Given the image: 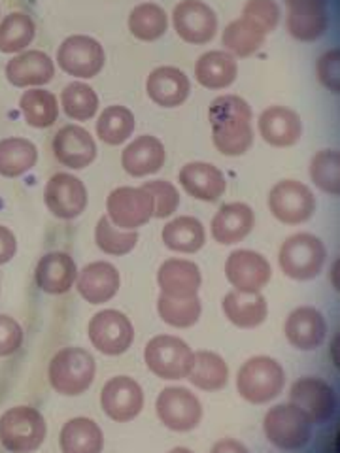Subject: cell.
Returning <instances> with one entry per match:
<instances>
[{
	"mask_svg": "<svg viewBox=\"0 0 340 453\" xmlns=\"http://www.w3.org/2000/svg\"><path fill=\"white\" fill-rule=\"evenodd\" d=\"M195 353L182 338L173 334L153 336L146 344L144 361L150 371L163 380L188 378Z\"/></svg>",
	"mask_w": 340,
	"mask_h": 453,
	"instance_id": "6",
	"label": "cell"
},
{
	"mask_svg": "<svg viewBox=\"0 0 340 453\" xmlns=\"http://www.w3.org/2000/svg\"><path fill=\"white\" fill-rule=\"evenodd\" d=\"M166 159L163 142L158 136L142 134L135 138L121 153V166L133 178L158 174Z\"/></svg>",
	"mask_w": 340,
	"mask_h": 453,
	"instance_id": "24",
	"label": "cell"
},
{
	"mask_svg": "<svg viewBox=\"0 0 340 453\" xmlns=\"http://www.w3.org/2000/svg\"><path fill=\"white\" fill-rule=\"evenodd\" d=\"M19 108L27 125L35 127V129H48L59 118L57 96L44 88L27 89L19 98Z\"/></svg>",
	"mask_w": 340,
	"mask_h": 453,
	"instance_id": "36",
	"label": "cell"
},
{
	"mask_svg": "<svg viewBox=\"0 0 340 453\" xmlns=\"http://www.w3.org/2000/svg\"><path fill=\"white\" fill-rule=\"evenodd\" d=\"M180 186L197 201L216 203L227 189L221 170L210 163L195 161L183 165L180 170Z\"/></svg>",
	"mask_w": 340,
	"mask_h": 453,
	"instance_id": "25",
	"label": "cell"
},
{
	"mask_svg": "<svg viewBox=\"0 0 340 453\" xmlns=\"http://www.w3.org/2000/svg\"><path fill=\"white\" fill-rule=\"evenodd\" d=\"M268 210L286 225H299L308 221L316 211V196L297 180H282L268 193Z\"/></svg>",
	"mask_w": 340,
	"mask_h": 453,
	"instance_id": "9",
	"label": "cell"
},
{
	"mask_svg": "<svg viewBox=\"0 0 340 453\" xmlns=\"http://www.w3.org/2000/svg\"><path fill=\"white\" fill-rule=\"evenodd\" d=\"M291 404H295L308 418V421L323 423L333 418L336 408V396L333 388L320 378L305 376L291 386L290 391Z\"/></svg>",
	"mask_w": 340,
	"mask_h": 453,
	"instance_id": "16",
	"label": "cell"
},
{
	"mask_svg": "<svg viewBox=\"0 0 340 453\" xmlns=\"http://www.w3.org/2000/svg\"><path fill=\"white\" fill-rule=\"evenodd\" d=\"M104 48L88 35H73L61 42L57 50V65L65 74L80 80H91L104 68Z\"/></svg>",
	"mask_w": 340,
	"mask_h": 453,
	"instance_id": "8",
	"label": "cell"
},
{
	"mask_svg": "<svg viewBox=\"0 0 340 453\" xmlns=\"http://www.w3.org/2000/svg\"><path fill=\"white\" fill-rule=\"evenodd\" d=\"M223 311L227 319L238 329H255L267 319V301L259 291H229L223 299Z\"/></svg>",
	"mask_w": 340,
	"mask_h": 453,
	"instance_id": "31",
	"label": "cell"
},
{
	"mask_svg": "<svg viewBox=\"0 0 340 453\" xmlns=\"http://www.w3.org/2000/svg\"><path fill=\"white\" fill-rule=\"evenodd\" d=\"M340 53L336 48L325 51L318 63H316V74L320 83L323 85L325 89L331 91V93H338L340 89Z\"/></svg>",
	"mask_w": 340,
	"mask_h": 453,
	"instance_id": "47",
	"label": "cell"
},
{
	"mask_svg": "<svg viewBox=\"0 0 340 453\" xmlns=\"http://www.w3.org/2000/svg\"><path fill=\"white\" fill-rule=\"evenodd\" d=\"M206 242L205 225L197 218L182 216L163 226V244L178 253H197Z\"/></svg>",
	"mask_w": 340,
	"mask_h": 453,
	"instance_id": "34",
	"label": "cell"
},
{
	"mask_svg": "<svg viewBox=\"0 0 340 453\" xmlns=\"http://www.w3.org/2000/svg\"><path fill=\"white\" fill-rule=\"evenodd\" d=\"M97 372L95 359L83 348H63L50 363L51 388L66 396H76L89 389Z\"/></svg>",
	"mask_w": 340,
	"mask_h": 453,
	"instance_id": "4",
	"label": "cell"
},
{
	"mask_svg": "<svg viewBox=\"0 0 340 453\" xmlns=\"http://www.w3.org/2000/svg\"><path fill=\"white\" fill-rule=\"evenodd\" d=\"M51 148L55 159L73 170L88 168L97 159L95 138L80 125L61 127L53 136Z\"/></svg>",
	"mask_w": 340,
	"mask_h": 453,
	"instance_id": "20",
	"label": "cell"
},
{
	"mask_svg": "<svg viewBox=\"0 0 340 453\" xmlns=\"http://www.w3.org/2000/svg\"><path fill=\"white\" fill-rule=\"evenodd\" d=\"M101 408L112 421H133L144 408V391L129 376L110 378L101 391Z\"/></svg>",
	"mask_w": 340,
	"mask_h": 453,
	"instance_id": "17",
	"label": "cell"
},
{
	"mask_svg": "<svg viewBox=\"0 0 340 453\" xmlns=\"http://www.w3.org/2000/svg\"><path fill=\"white\" fill-rule=\"evenodd\" d=\"M288 342L301 349L312 351L323 344L325 334H328V323L321 316V311L312 306H301L293 310L283 325Z\"/></svg>",
	"mask_w": 340,
	"mask_h": 453,
	"instance_id": "23",
	"label": "cell"
},
{
	"mask_svg": "<svg viewBox=\"0 0 340 453\" xmlns=\"http://www.w3.org/2000/svg\"><path fill=\"white\" fill-rule=\"evenodd\" d=\"M310 178L323 193L340 191V157L336 150H321L310 161Z\"/></svg>",
	"mask_w": 340,
	"mask_h": 453,
	"instance_id": "44",
	"label": "cell"
},
{
	"mask_svg": "<svg viewBox=\"0 0 340 453\" xmlns=\"http://www.w3.org/2000/svg\"><path fill=\"white\" fill-rule=\"evenodd\" d=\"M150 191L153 198V218L166 219L174 214L180 206V193L166 180H153L142 186Z\"/></svg>",
	"mask_w": 340,
	"mask_h": 453,
	"instance_id": "45",
	"label": "cell"
},
{
	"mask_svg": "<svg viewBox=\"0 0 340 453\" xmlns=\"http://www.w3.org/2000/svg\"><path fill=\"white\" fill-rule=\"evenodd\" d=\"M189 381L203 391H220L229 380V368L221 356L214 351H197L189 372Z\"/></svg>",
	"mask_w": 340,
	"mask_h": 453,
	"instance_id": "37",
	"label": "cell"
},
{
	"mask_svg": "<svg viewBox=\"0 0 340 453\" xmlns=\"http://www.w3.org/2000/svg\"><path fill=\"white\" fill-rule=\"evenodd\" d=\"M158 416L166 429L174 433L193 431L203 419V406L186 388H165L155 403Z\"/></svg>",
	"mask_w": 340,
	"mask_h": 453,
	"instance_id": "13",
	"label": "cell"
},
{
	"mask_svg": "<svg viewBox=\"0 0 340 453\" xmlns=\"http://www.w3.org/2000/svg\"><path fill=\"white\" fill-rule=\"evenodd\" d=\"M36 25L25 12H12L0 21V53L16 55L33 44Z\"/></svg>",
	"mask_w": 340,
	"mask_h": 453,
	"instance_id": "38",
	"label": "cell"
},
{
	"mask_svg": "<svg viewBox=\"0 0 340 453\" xmlns=\"http://www.w3.org/2000/svg\"><path fill=\"white\" fill-rule=\"evenodd\" d=\"M238 76L236 57L225 50H212L203 53L195 63V80L205 89L221 91L231 88Z\"/></svg>",
	"mask_w": 340,
	"mask_h": 453,
	"instance_id": "29",
	"label": "cell"
},
{
	"mask_svg": "<svg viewBox=\"0 0 340 453\" xmlns=\"http://www.w3.org/2000/svg\"><path fill=\"white\" fill-rule=\"evenodd\" d=\"M146 93L153 104L161 108H178L191 95V81L176 66L153 68L146 80Z\"/></svg>",
	"mask_w": 340,
	"mask_h": 453,
	"instance_id": "22",
	"label": "cell"
},
{
	"mask_svg": "<svg viewBox=\"0 0 340 453\" xmlns=\"http://www.w3.org/2000/svg\"><path fill=\"white\" fill-rule=\"evenodd\" d=\"M286 384V374L278 361L267 356L248 359L236 374V389L244 401L251 404H267L274 401Z\"/></svg>",
	"mask_w": 340,
	"mask_h": 453,
	"instance_id": "2",
	"label": "cell"
},
{
	"mask_svg": "<svg viewBox=\"0 0 340 453\" xmlns=\"http://www.w3.org/2000/svg\"><path fill=\"white\" fill-rule=\"evenodd\" d=\"M78 278L74 259L65 251H51L38 261L36 283L48 295H65L73 289Z\"/></svg>",
	"mask_w": 340,
	"mask_h": 453,
	"instance_id": "28",
	"label": "cell"
},
{
	"mask_svg": "<svg viewBox=\"0 0 340 453\" xmlns=\"http://www.w3.org/2000/svg\"><path fill=\"white\" fill-rule=\"evenodd\" d=\"M135 133V113L121 104L103 110L97 119V136L108 146H121Z\"/></svg>",
	"mask_w": 340,
	"mask_h": 453,
	"instance_id": "39",
	"label": "cell"
},
{
	"mask_svg": "<svg viewBox=\"0 0 340 453\" xmlns=\"http://www.w3.org/2000/svg\"><path fill=\"white\" fill-rule=\"evenodd\" d=\"M23 344L21 325L10 318L0 314V357L13 356Z\"/></svg>",
	"mask_w": 340,
	"mask_h": 453,
	"instance_id": "48",
	"label": "cell"
},
{
	"mask_svg": "<svg viewBox=\"0 0 340 453\" xmlns=\"http://www.w3.org/2000/svg\"><path fill=\"white\" fill-rule=\"evenodd\" d=\"M4 74L13 88H44L55 76V63L44 51L25 50L13 55L6 63Z\"/></svg>",
	"mask_w": 340,
	"mask_h": 453,
	"instance_id": "19",
	"label": "cell"
},
{
	"mask_svg": "<svg viewBox=\"0 0 340 453\" xmlns=\"http://www.w3.org/2000/svg\"><path fill=\"white\" fill-rule=\"evenodd\" d=\"M38 161V150L31 140L12 136L0 140V176L19 178Z\"/></svg>",
	"mask_w": 340,
	"mask_h": 453,
	"instance_id": "35",
	"label": "cell"
},
{
	"mask_svg": "<svg viewBox=\"0 0 340 453\" xmlns=\"http://www.w3.org/2000/svg\"><path fill=\"white\" fill-rule=\"evenodd\" d=\"M61 106L70 119L88 121L97 116L98 95L91 85L83 81H73L61 93Z\"/></svg>",
	"mask_w": 340,
	"mask_h": 453,
	"instance_id": "41",
	"label": "cell"
},
{
	"mask_svg": "<svg viewBox=\"0 0 340 453\" xmlns=\"http://www.w3.org/2000/svg\"><path fill=\"white\" fill-rule=\"evenodd\" d=\"M325 246L321 240L310 233H297L283 240L278 253L282 273L297 281L314 280L325 265Z\"/></svg>",
	"mask_w": 340,
	"mask_h": 453,
	"instance_id": "5",
	"label": "cell"
},
{
	"mask_svg": "<svg viewBox=\"0 0 340 453\" xmlns=\"http://www.w3.org/2000/svg\"><path fill=\"white\" fill-rule=\"evenodd\" d=\"M59 444L63 453H103L104 436L93 419L74 418L63 425Z\"/></svg>",
	"mask_w": 340,
	"mask_h": 453,
	"instance_id": "32",
	"label": "cell"
},
{
	"mask_svg": "<svg viewBox=\"0 0 340 453\" xmlns=\"http://www.w3.org/2000/svg\"><path fill=\"white\" fill-rule=\"evenodd\" d=\"M168 453H193V451L188 449V448H174V449H170Z\"/></svg>",
	"mask_w": 340,
	"mask_h": 453,
	"instance_id": "51",
	"label": "cell"
},
{
	"mask_svg": "<svg viewBox=\"0 0 340 453\" xmlns=\"http://www.w3.org/2000/svg\"><path fill=\"white\" fill-rule=\"evenodd\" d=\"M201 301L198 296L193 295L189 299H173V296L161 295L158 301V311L159 318L170 325V327L188 329L201 318Z\"/></svg>",
	"mask_w": 340,
	"mask_h": 453,
	"instance_id": "42",
	"label": "cell"
},
{
	"mask_svg": "<svg viewBox=\"0 0 340 453\" xmlns=\"http://www.w3.org/2000/svg\"><path fill=\"white\" fill-rule=\"evenodd\" d=\"M46 419L36 408L13 406L0 416V444L12 453H33L46 441Z\"/></svg>",
	"mask_w": 340,
	"mask_h": 453,
	"instance_id": "3",
	"label": "cell"
},
{
	"mask_svg": "<svg viewBox=\"0 0 340 453\" xmlns=\"http://www.w3.org/2000/svg\"><path fill=\"white\" fill-rule=\"evenodd\" d=\"M129 31L140 42H158L168 28L166 12L155 3H142L129 13Z\"/></svg>",
	"mask_w": 340,
	"mask_h": 453,
	"instance_id": "40",
	"label": "cell"
},
{
	"mask_svg": "<svg viewBox=\"0 0 340 453\" xmlns=\"http://www.w3.org/2000/svg\"><path fill=\"white\" fill-rule=\"evenodd\" d=\"M286 27L299 42L321 38L329 27V0H283Z\"/></svg>",
	"mask_w": 340,
	"mask_h": 453,
	"instance_id": "15",
	"label": "cell"
},
{
	"mask_svg": "<svg viewBox=\"0 0 340 453\" xmlns=\"http://www.w3.org/2000/svg\"><path fill=\"white\" fill-rule=\"evenodd\" d=\"M201 271L186 259H166L158 271V286L161 295L173 299H189L201 288Z\"/></svg>",
	"mask_w": 340,
	"mask_h": 453,
	"instance_id": "30",
	"label": "cell"
},
{
	"mask_svg": "<svg viewBox=\"0 0 340 453\" xmlns=\"http://www.w3.org/2000/svg\"><path fill=\"white\" fill-rule=\"evenodd\" d=\"M267 441L278 449H301L312 436V423L295 404H276L263 419Z\"/></svg>",
	"mask_w": 340,
	"mask_h": 453,
	"instance_id": "7",
	"label": "cell"
},
{
	"mask_svg": "<svg viewBox=\"0 0 340 453\" xmlns=\"http://www.w3.org/2000/svg\"><path fill=\"white\" fill-rule=\"evenodd\" d=\"M95 242L108 255H127L131 253L138 242L136 231H123L113 225L108 216H103L95 226Z\"/></svg>",
	"mask_w": 340,
	"mask_h": 453,
	"instance_id": "43",
	"label": "cell"
},
{
	"mask_svg": "<svg viewBox=\"0 0 340 453\" xmlns=\"http://www.w3.org/2000/svg\"><path fill=\"white\" fill-rule=\"evenodd\" d=\"M173 27L186 44L203 46L218 33V16L203 0H180L173 10Z\"/></svg>",
	"mask_w": 340,
	"mask_h": 453,
	"instance_id": "12",
	"label": "cell"
},
{
	"mask_svg": "<svg viewBox=\"0 0 340 453\" xmlns=\"http://www.w3.org/2000/svg\"><path fill=\"white\" fill-rule=\"evenodd\" d=\"M18 251V240L8 226L0 225V265H6L13 259Z\"/></svg>",
	"mask_w": 340,
	"mask_h": 453,
	"instance_id": "49",
	"label": "cell"
},
{
	"mask_svg": "<svg viewBox=\"0 0 340 453\" xmlns=\"http://www.w3.org/2000/svg\"><path fill=\"white\" fill-rule=\"evenodd\" d=\"M261 138L273 148H291L303 136V121L288 106H268L258 119Z\"/></svg>",
	"mask_w": 340,
	"mask_h": 453,
	"instance_id": "21",
	"label": "cell"
},
{
	"mask_svg": "<svg viewBox=\"0 0 340 453\" xmlns=\"http://www.w3.org/2000/svg\"><path fill=\"white\" fill-rule=\"evenodd\" d=\"M243 16L253 21L267 35H271L282 19V8L276 0H248L243 8Z\"/></svg>",
	"mask_w": 340,
	"mask_h": 453,
	"instance_id": "46",
	"label": "cell"
},
{
	"mask_svg": "<svg viewBox=\"0 0 340 453\" xmlns=\"http://www.w3.org/2000/svg\"><path fill=\"white\" fill-rule=\"evenodd\" d=\"M210 453H250V451L243 442L235 441V438H223V441L212 446Z\"/></svg>",
	"mask_w": 340,
	"mask_h": 453,
	"instance_id": "50",
	"label": "cell"
},
{
	"mask_svg": "<svg viewBox=\"0 0 340 453\" xmlns=\"http://www.w3.org/2000/svg\"><path fill=\"white\" fill-rule=\"evenodd\" d=\"M76 286L89 304H104L120 291V273L106 261H95L78 274Z\"/></svg>",
	"mask_w": 340,
	"mask_h": 453,
	"instance_id": "27",
	"label": "cell"
},
{
	"mask_svg": "<svg viewBox=\"0 0 340 453\" xmlns=\"http://www.w3.org/2000/svg\"><path fill=\"white\" fill-rule=\"evenodd\" d=\"M88 189L83 181L73 174L57 173L53 174L44 188V203L55 218L76 219L88 208Z\"/></svg>",
	"mask_w": 340,
	"mask_h": 453,
	"instance_id": "14",
	"label": "cell"
},
{
	"mask_svg": "<svg viewBox=\"0 0 340 453\" xmlns=\"http://www.w3.org/2000/svg\"><path fill=\"white\" fill-rule=\"evenodd\" d=\"M91 344L108 357H118L131 348L135 340V329L125 314L118 310H103L89 321Z\"/></svg>",
	"mask_w": 340,
	"mask_h": 453,
	"instance_id": "10",
	"label": "cell"
},
{
	"mask_svg": "<svg viewBox=\"0 0 340 453\" xmlns=\"http://www.w3.org/2000/svg\"><path fill=\"white\" fill-rule=\"evenodd\" d=\"M255 216L253 210L244 203H229L223 204L216 216L212 218L210 231L216 242L223 246H233L243 242V240L253 231Z\"/></svg>",
	"mask_w": 340,
	"mask_h": 453,
	"instance_id": "26",
	"label": "cell"
},
{
	"mask_svg": "<svg viewBox=\"0 0 340 453\" xmlns=\"http://www.w3.org/2000/svg\"><path fill=\"white\" fill-rule=\"evenodd\" d=\"M110 221L123 231H135L153 218V198L144 188H118L106 198Z\"/></svg>",
	"mask_w": 340,
	"mask_h": 453,
	"instance_id": "11",
	"label": "cell"
},
{
	"mask_svg": "<svg viewBox=\"0 0 340 453\" xmlns=\"http://www.w3.org/2000/svg\"><path fill=\"white\" fill-rule=\"evenodd\" d=\"M253 113L238 95H221L208 108L212 142L225 157H240L253 144Z\"/></svg>",
	"mask_w": 340,
	"mask_h": 453,
	"instance_id": "1",
	"label": "cell"
},
{
	"mask_svg": "<svg viewBox=\"0 0 340 453\" xmlns=\"http://www.w3.org/2000/svg\"><path fill=\"white\" fill-rule=\"evenodd\" d=\"M225 276L236 291H261L273 276L271 263L261 253L236 250L225 261Z\"/></svg>",
	"mask_w": 340,
	"mask_h": 453,
	"instance_id": "18",
	"label": "cell"
},
{
	"mask_svg": "<svg viewBox=\"0 0 340 453\" xmlns=\"http://www.w3.org/2000/svg\"><path fill=\"white\" fill-rule=\"evenodd\" d=\"M267 36L268 35L253 21L240 16L223 28L221 44L223 50L233 57H250L261 50Z\"/></svg>",
	"mask_w": 340,
	"mask_h": 453,
	"instance_id": "33",
	"label": "cell"
}]
</instances>
